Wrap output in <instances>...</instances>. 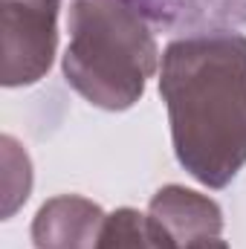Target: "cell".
<instances>
[{"label": "cell", "instance_id": "1", "mask_svg": "<svg viewBox=\"0 0 246 249\" xmlns=\"http://www.w3.org/2000/svg\"><path fill=\"white\" fill-rule=\"evenodd\" d=\"M159 93L180 165L209 188L229 186L246 165V35L174 41L162 55Z\"/></svg>", "mask_w": 246, "mask_h": 249}, {"label": "cell", "instance_id": "2", "mask_svg": "<svg viewBox=\"0 0 246 249\" xmlns=\"http://www.w3.org/2000/svg\"><path fill=\"white\" fill-rule=\"evenodd\" d=\"M157 64V41L127 0L72 3L64 75L90 105L127 110L145 93Z\"/></svg>", "mask_w": 246, "mask_h": 249}, {"label": "cell", "instance_id": "3", "mask_svg": "<svg viewBox=\"0 0 246 249\" xmlns=\"http://www.w3.org/2000/svg\"><path fill=\"white\" fill-rule=\"evenodd\" d=\"M58 0H0V81L35 84L53 64L58 44Z\"/></svg>", "mask_w": 246, "mask_h": 249}, {"label": "cell", "instance_id": "4", "mask_svg": "<svg viewBox=\"0 0 246 249\" xmlns=\"http://www.w3.org/2000/svg\"><path fill=\"white\" fill-rule=\"evenodd\" d=\"M105 212L78 194H61L41 206L32 223L35 249H99Z\"/></svg>", "mask_w": 246, "mask_h": 249}, {"label": "cell", "instance_id": "5", "mask_svg": "<svg viewBox=\"0 0 246 249\" xmlns=\"http://www.w3.org/2000/svg\"><path fill=\"white\" fill-rule=\"evenodd\" d=\"M148 214L168 229L180 249H191L209 238H220L223 229V212L217 209V203L183 186L159 188L151 200Z\"/></svg>", "mask_w": 246, "mask_h": 249}, {"label": "cell", "instance_id": "6", "mask_svg": "<svg viewBox=\"0 0 246 249\" xmlns=\"http://www.w3.org/2000/svg\"><path fill=\"white\" fill-rule=\"evenodd\" d=\"M99 249H180L162 223L136 209H116L105 217Z\"/></svg>", "mask_w": 246, "mask_h": 249}, {"label": "cell", "instance_id": "7", "mask_svg": "<svg viewBox=\"0 0 246 249\" xmlns=\"http://www.w3.org/2000/svg\"><path fill=\"white\" fill-rule=\"evenodd\" d=\"M3 217H12L20 203H26L32 188V165L26 151L12 139L3 136Z\"/></svg>", "mask_w": 246, "mask_h": 249}, {"label": "cell", "instance_id": "8", "mask_svg": "<svg viewBox=\"0 0 246 249\" xmlns=\"http://www.w3.org/2000/svg\"><path fill=\"white\" fill-rule=\"evenodd\" d=\"M191 249H229L226 241H220V238H209V241H203V244H197V247Z\"/></svg>", "mask_w": 246, "mask_h": 249}]
</instances>
